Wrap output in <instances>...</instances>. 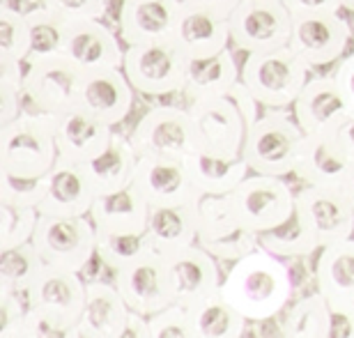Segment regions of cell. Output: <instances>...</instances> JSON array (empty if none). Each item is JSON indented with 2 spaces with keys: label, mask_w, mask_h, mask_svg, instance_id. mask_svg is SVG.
<instances>
[{
  "label": "cell",
  "mask_w": 354,
  "mask_h": 338,
  "mask_svg": "<svg viewBox=\"0 0 354 338\" xmlns=\"http://www.w3.org/2000/svg\"><path fill=\"white\" fill-rule=\"evenodd\" d=\"M184 0H124L120 7V37L127 46L171 39Z\"/></svg>",
  "instance_id": "21"
},
{
  "label": "cell",
  "mask_w": 354,
  "mask_h": 338,
  "mask_svg": "<svg viewBox=\"0 0 354 338\" xmlns=\"http://www.w3.org/2000/svg\"><path fill=\"white\" fill-rule=\"evenodd\" d=\"M0 338H26L21 329H10V332H0Z\"/></svg>",
  "instance_id": "54"
},
{
  "label": "cell",
  "mask_w": 354,
  "mask_h": 338,
  "mask_svg": "<svg viewBox=\"0 0 354 338\" xmlns=\"http://www.w3.org/2000/svg\"><path fill=\"white\" fill-rule=\"evenodd\" d=\"M133 95L136 90L122 69L86 72L81 81L79 106L104 120L106 124L118 126L129 118L133 109Z\"/></svg>",
  "instance_id": "22"
},
{
  "label": "cell",
  "mask_w": 354,
  "mask_h": 338,
  "mask_svg": "<svg viewBox=\"0 0 354 338\" xmlns=\"http://www.w3.org/2000/svg\"><path fill=\"white\" fill-rule=\"evenodd\" d=\"M292 14H313V12H341V0H283Z\"/></svg>",
  "instance_id": "50"
},
{
  "label": "cell",
  "mask_w": 354,
  "mask_h": 338,
  "mask_svg": "<svg viewBox=\"0 0 354 338\" xmlns=\"http://www.w3.org/2000/svg\"><path fill=\"white\" fill-rule=\"evenodd\" d=\"M97 191L83 164L58 159L46 175V189L37 212L48 216H88Z\"/></svg>",
  "instance_id": "20"
},
{
  "label": "cell",
  "mask_w": 354,
  "mask_h": 338,
  "mask_svg": "<svg viewBox=\"0 0 354 338\" xmlns=\"http://www.w3.org/2000/svg\"><path fill=\"white\" fill-rule=\"evenodd\" d=\"M348 113L334 74L310 76L292 104V115L306 136L331 131Z\"/></svg>",
  "instance_id": "24"
},
{
  "label": "cell",
  "mask_w": 354,
  "mask_h": 338,
  "mask_svg": "<svg viewBox=\"0 0 354 338\" xmlns=\"http://www.w3.org/2000/svg\"><path fill=\"white\" fill-rule=\"evenodd\" d=\"M196 225L198 244L216 260L237 263L260 246L258 232L237 221L228 196H201L196 200Z\"/></svg>",
  "instance_id": "10"
},
{
  "label": "cell",
  "mask_w": 354,
  "mask_h": 338,
  "mask_svg": "<svg viewBox=\"0 0 354 338\" xmlns=\"http://www.w3.org/2000/svg\"><path fill=\"white\" fill-rule=\"evenodd\" d=\"M154 251L150 237L145 232H97V258L118 272L133 260L143 258L145 253Z\"/></svg>",
  "instance_id": "39"
},
{
  "label": "cell",
  "mask_w": 354,
  "mask_h": 338,
  "mask_svg": "<svg viewBox=\"0 0 354 338\" xmlns=\"http://www.w3.org/2000/svg\"><path fill=\"white\" fill-rule=\"evenodd\" d=\"M39 212L35 207H17L0 203V249L32 242Z\"/></svg>",
  "instance_id": "41"
},
{
  "label": "cell",
  "mask_w": 354,
  "mask_h": 338,
  "mask_svg": "<svg viewBox=\"0 0 354 338\" xmlns=\"http://www.w3.org/2000/svg\"><path fill=\"white\" fill-rule=\"evenodd\" d=\"M315 288L327 299L354 301V237L331 242L317 251Z\"/></svg>",
  "instance_id": "33"
},
{
  "label": "cell",
  "mask_w": 354,
  "mask_h": 338,
  "mask_svg": "<svg viewBox=\"0 0 354 338\" xmlns=\"http://www.w3.org/2000/svg\"><path fill=\"white\" fill-rule=\"evenodd\" d=\"M21 332L26 338H81L79 322H69L58 318L53 313L32 308L26 313V320L21 325Z\"/></svg>",
  "instance_id": "43"
},
{
  "label": "cell",
  "mask_w": 354,
  "mask_h": 338,
  "mask_svg": "<svg viewBox=\"0 0 354 338\" xmlns=\"http://www.w3.org/2000/svg\"><path fill=\"white\" fill-rule=\"evenodd\" d=\"M306 133L297 124L292 111L267 109L249 126L244 143V159L251 173L288 178L295 175L297 157Z\"/></svg>",
  "instance_id": "3"
},
{
  "label": "cell",
  "mask_w": 354,
  "mask_h": 338,
  "mask_svg": "<svg viewBox=\"0 0 354 338\" xmlns=\"http://www.w3.org/2000/svg\"><path fill=\"white\" fill-rule=\"evenodd\" d=\"M230 41L242 53L276 51L290 44L292 12L283 0H242L228 17Z\"/></svg>",
  "instance_id": "8"
},
{
  "label": "cell",
  "mask_w": 354,
  "mask_h": 338,
  "mask_svg": "<svg viewBox=\"0 0 354 338\" xmlns=\"http://www.w3.org/2000/svg\"><path fill=\"white\" fill-rule=\"evenodd\" d=\"M310 67L290 46L263 53H244L239 81L249 88L263 109H292Z\"/></svg>",
  "instance_id": "4"
},
{
  "label": "cell",
  "mask_w": 354,
  "mask_h": 338,
  "mask_svg": "<svg viewBox=\"0 0 354 338\" xmlns=\"http://www.w3.org/2000/svg\"><path fill=\"white\" fill-rule=\"evenodd\" d=\"M184 161H187L189 175L201 196H228L251 173L244 157L228 159L205 150H196Z\"/></svg>",
  "instance_id": "31"
},
{
  "label": "cell",
  "mask_w": 354,
  "mask_h": 338,
  "mask_svg": "<svg viewBox=\"0 0 354 338\" xmlns=\"http://www.w3.org/2000/svg\"><path fill=\"white\" fill-rule=\"evenodd\" d=\"M44 267V258L32 242L0 249V288L26 292Z\"/></svg>",
  "instance_id": "38"
},
{
  "label": "cell",
  "mask_w": 354,
  "mask_h": 338,
  "mask_svg": "<svg viewBox=\"0 0 354 338\" xmlns=\"http://www.w3.org/2000/svg\"><path fill=\"white\" fill-rule=\"evenodd\" d=\"M86 294L88 283H83L79 274L51 265H46L26 290V297L32 308L53 313L69 322L81 320Z\"/></svg>",
  "instance_id": "23"
},
{
  "label": "cell",
  "mask_w": 354,
  "mask_h": 338,
  "mask_svg": "<svg viewBox=\"0 0 354 338\" xmlns=\"http://www.w3.org/2000/svg\"><path fill=\"white\" fill-rule=\"evenodd\" d=\"M187 62L189 55L171 37L127 46L122 72L138 95L166 97L184 93Z\"/></svg>",
  "instance_id": "5"
},
{
  "label": "cell",
  "mask_w": 354,
  "mask_h": 338,
  "mask_svg": "<svg viewBox=\"0 0 354 338\" xmlns=\"http://www.w3.org/2000/svg\"><path fill=\"white\" fill-rule=\"evenodd\" d=\"M28 53H30V39H28L26 12L3 3L0 7V58L26 62Z\"/></svg>",
  "instance_id": "40"
},
{
  "label": "cell",
  "mask_w": 354,
  "mask_h": 338,
  "mask_svg": "<svg viewBox=\"0 0 354 338\" xmlns=\"http://www.w3.org/2000/svg\"><path fill=\"white\" fill-rule=\"evenodd\" d=\"M28 21V39H30V53H28L26 62L55 58V55H65V39H67V24L48 10L46 5H37L26 12Z\"/></svg>",
  "instance_id": "35"
},
{
  "label": "cell",
  "mask_w": 354,
  "mask_h": 338,
  "mask_svg": "<svg viewBox=\"0 0 354 338\" xmlns=\"http://www.w3.org/2000/svg\"><path fill=\"white\" fill-rule=\"evenodd\" d=\"M187 313L194 338H242L249 322L223 297L221 290L196 301L187 308Z\"/></svg>",
  "instance_id": "34"
},
{
  "label": "cell",
  "mask_w": 354,
  "mask_h": 338,
  "mask_svg": "<svg viewBox=\"0 0 354 338\" xmlns=\"http://www.w3.org/2000/svg\"><path fill=\"white\" fill-rule=\"evenodd\" d=\"M168 274H171V290L173 304L177 306H194L209 294L221 290V272H218L216 258L205 251L201 244L184 246L180 251L166 253Z\"/></svg>",
  "instance_id": "16"
},
{
  "label": "cell",
  "mask_w": 354,
  "mask_h": 338,
  "mask_svg": "<svg viewBox=\"0 0 354 338\" xmlns=\"http://www.w3.org/2000/svg\"><path fill=\"white\" fill-rule=\"evenodd\" d=\"M32 244L46 265L79 274L97 258V228L90 216L39 214Z\"/></svg>",
  "instance_id": "6"
},
{
  "label": "cell",
  "mask_w": 354,
  "mask_h": 338,
  "mask_svg": "<svg viewBox=\"0 0 354 338\" xmlns=\"http://www.w3.org/2000/svg\"><path fill=\"white\" fill-rule=\"evenodd\" d=\"M129 306L118 292L115 283L92 281L88 283L86 306H83L79 329L81 338H113L129 320Z\"/></svg>",
  "instance_id": "28"
},
{
  "label": "cell",
  "mask_w": 354,
  "mask_h": 338,
  "mask_svg": "<svg viewBox=\"0 0 354 338\" xmlns=\"http://www.w3.org/2000/svg\"><path fill=\"white\" fill-rule=\"evenodd\" d=\"M28 311H30V301H28L26 292L3 290L0 288V313H3V327H0V332L21 329Z\"/></svg>",
  "instance_id": "46"
},
{
  "label": "cell",
  "mask_w": 354,
  "mask_h": 338,
  "mask_svg": "<svg viewBox=\"0 0 354 338\" xmlns=\"http://www.w3.org/2000/svg\"><path fill=\"white\" fill-rule=\"evenodd\" d=\"M51 118L60 159L72 164H88L111 143L115 133L111 124H106L83 106H74Z\"/></svg>",
  "instance_id": "19"
},
{
  "label": "cell",
  "mask_w": 354,
  "mask_h": 338,
  "mask_svg": "<svg viewBox=\"0 0 354 338\" xmlns=\"http://www.w3.org/2000/svg\"><path fill=\"white\" fill-rule=\"evenodd\" d=\"M341 189H343V194L348 196V200L352 203V207H354V161L350 164V171H348V175H345Z\"/></svg>",
  "instance_id": "53"
},
{
  "label": "cell",
  "mask_w": 354,
  "mask_h": 338,
  "mask_svg": "<svg viewBox=\"0 0 354 338\" xmlns=\"http://www.w3.org/2000/svg\"><path fill=\"white\" fill-rule=\"evenodd\" d=\"M331 74H334L338 88H341V95L345 104H348V111L354 113V51L345 53L343 58L336 62V69Z\"/></svg>",
  "instance_id": "48"
},
{
  "label": "cell",
  "mask_w": 354,
  "mask_h": 338,
  "mask_svg": "<svg viewBox=\"0 0 354 338\" xmlns=\"http://www.w3.org/2000/svg\"><path fill=\"white\" fill-rule=\"evenodd\" d=\"M329 133L334 136L338 147L345 152V157L354 161V113H348V115H345Z\"/></svg>",
  "instance_id": "49"
},
{
  "label": "cell",
  "mask_w": 354,
  "mask_h": 338,
  "mask_svg": "<svg viewBox=\"0 0 354 338\" xmlns=\"http://www.w3.org/2000/svg\"><path fill=\"white\" fill-rule=\"evenodd\" d=\"M138 157L187 159L198 150V133L189 109L157 106L138 120L129 133Z\"/></svg>",
  "instance_id": "11"
},
{
  "label": "cell",
  "mask_w": 354,
  "mask_h": 338,
  "mask_svg": "<svg viewBox=\"0 0 354 338\" xmlns=\"http://www.w3.org/2000/svg\"><path fill=\"white\" fill-rule=\"evenodd\" d=\"M281 338H329V304L322 292H310L290 308Z\"/></svg>",
  "instance_id": "37"
},
{
  "label": "cell",
  "mask_w": 354,
  "mask_h": 338,
  "mask_svg": "<svg viewBox=\"0 0 354 338\" xmlns=\"http://www.w3.org/2000/svg\"><path fill=\"white\" fill-rule=\"evenodd\" d=\"M350 39L352 26L341 12L292 14V35L288 46L310 69L336 65L348 53Z\"/></svg>",
  "instance_id": "12"
},
{
  "label": "cell",
  "mask_w": 354,
  "mask_h": 338,
  "mask_svg": "<svg viewBox=\"0 0 354 338\" xmlns=\"http://www.w3.org/2000/svg\"><path fill=\"white\" fill-rule=\"evenodd\" d=\"M189 113L194 118L198 133V150L237 159L244 157V143L249 133V122L228 95L205 97L189 102Z\"/></svg>",
  "instance_id": "13"
},
{
  "label": "cell",
  "mask_w": 354,
  "mask_h": 338,
  "mask_svg": "<svg viewBox=\"0 0 354 338\" xmlns=\"http://www.w3.org/2000/svg\"><path fill=\"white\" fill-rule=\"evenodd\" d=\"M147 322H150L152 338H194V334H191L189 313L184 306L171 304L168 308H164V311L150 315Z\"/></svg>",
  "instance_id": "44"
},
{
  "label": "cell",
  "mask_w": 354,
  "mask_h": 338,
  "mask_svg": "<svg viewBox=\"0 0 354 338\" xmlns=\"http://www.w3.org/2000/svg\"><path fill=\"white\" fill-rule=\"evenodd\" d=\"M187 5H194V7H203V10H212V12H218V14H225L230 17V12L242 3V0H184Z\"/></svg>",
  "instance_id": "52"
},
{
  "label": "cell",
  "mask_w": 354,
  "mask_h": 338,
  "mask_svg": "<svg viewBox=\"0 0 354 338\" xmlns=\"http://www.w3.org/2000/svg\"><path fill=\"white\" fill-rule=\"evenodd\" d=\"M258 242L265 251L274 253L279 258H306L322 249L315 232L304 221V216L297 212V207L295 214L286 223L276 225V228L267 232H260Z\"/></svg>",
  "instance_id": "36"
},
{
  "label": "cell",
  "mask_w": 354,
  "mask_h": 338,
  "mask_svg": "<svg viewBox=\"0 0 354 338\" xmlns=\"http://www.w3.org/2000/svg\"><path fill=\"white\" fill-rule=\"evenodd\" d=\"M221 294L251 322L274 318L292 297V276L279 256L258 246L232 263L223 276Z\"/></svg>",
  "instance_id": "1"
},
{
  "label": "cell",
  "mask_w": 354,
  "mask_h": 338,
  "mask_svg": "<svg viewBox=\"0 0 354 338\" xmlns=\"http://www.w3.org/2000/svg\"><path fill=\"white\" fill-rule=\"evenodd\" d=\"M122 3H124V0H122Z\"/></svg>",
  "instance_id": "56"
},
{
  "label": "cell",
  "mask_w": 354,
  "mask_h": 338,
  "mask_svg": "<svg viewBox=\"0 0 354 338\" xmlns=\"http://www.w3.org/2000/svg\"><path fill=\"white\" fill-rule=\"evenodd\" d=\"M341 7H343L345 12L354 14V0H341Z\"/></svg>",
  "instance_id": "55"
},
{
  "label": "cell",
  "mask_w": 354,
  "mask_h": 338,
  "mask_svg": "<svg viewBox=\"0 0 354 338\" xmlns=\"http://www.w3.org/2000/svg\"><path fill=\"white\" fill-rule=\"evenodd\" d=\"M120 39L102 19L69 21L65 55L76 67L86 72L99 69H122L124 48Z\"/></svg>",
  "instance_id": "18"
},
{
  "label": "cell",
  "mask_w": 354,
  "mask_h": 338,
  "mask_svg": "<svg viewBox=\"0 0 354 338\" xmlns=\"http://www.w3.org/2000/svg\"><path fill=\"white\" fill-rule=\"evenodd\" d=\"M173 39L189 58L221 53L228 48V44H232L228 17L184 3Z\"/></svg>",
  "instance_id": "25"
},
{
  "label": "cell",
  "mask_w": 354,
  "mask_h": 338,
  "mask_svg": "<svg viewBox=\"0 0 354 338\" xmlns=\"http://www.w3.org/2000/svg\"><path fill=\"white\" fill-rule=\"evenodd\" d=\"M46 178H17L0 171V203L17 207H39L44 198Z\"/></svg>",
  "instance_id": "42"
},
{
  "label": "cell",
  "mask_w": 354,
  "mask_h": 338,
  "mask_svg": "<svg viewBox=\"0 0 354 338\" xmlns=\"http://www.w3.org/2000/svg\"><path fill=\"white\" fill-rule=\"evenodd\" d=\"M329 338H354V301L327 299Z\"/></svg>",
  "instance_id": "47"
},
{
  "label": "cell",
  "mask_w": 354,
  "mask_h": 338,
  "mask_svg": "<svg viewBox=\"0 0 354 338\" xmlns=\"http://www.w3.org/2000/svg\"><path fill=\"white\" fill-rule=\"evenodd\" d=\"M48 10L60 14L65 21H86L102 19L109 12V0H41Z\"/></svg>",
  "instance_id": "45"
},
{
  "label": "cell",
  "mask_w": 354,
  "mask_h": 338,
  "mask_svg": "<svg viewBox=\"0 0 354 338\" xmlns=\"http://www.w3.org/2000/svg\"><path fill=\"white\" fill-rule=\"evenodd\" d=\"M297 212L315 232L320 246L354 235V207L341 187H310L297 191Z\"/></svg>",
  "instance_id": "15"
},
{
  "label": "cell",
  "mask_w": 354,
  "mask_h": 338,
  "mask_svg": "<svg viewBox=\"0 0 354 338\" xmlns=\"http://www.w3.org/2000/svg\"><path fill=\"white\" fill-rule=\"evenodd\" d=\"M352 161L338 147L334 136L327 133H310L304 136L299 157H297L295 178L310 187H341Z\"/></svg>",
  "instance_id": "26"
},
{
  "label": "cell",
  "mask_w": 354,
  "mask_h": 338,
  "mask_svg": "<svg viewBox=\"0 0 354 338\" xmlns=\"http://www.w3.org/2000/svg\"><path fill=\"white\" fill-rule=\"evenodd\" d=\"M113 283L122 294L129 311L143 318H150L173 304L171 274H168L166 258L157 251L145 253L143 258L113 272Z\"/></svg>",
  "instance_id": "14"
},
{
  "label": "cell",
  "mask_w": 354,
  "mask_h": 338,
  "mask_svg": "<svg viewBox=\"0 0 354 338\" xmlns=\"http://www.w3.org/2000/svg\"><path fill=\"white\" fill-rule=\"evenodd\" d=\"M228 198L237 221L258 235L286 223L297 207V194L286 180L258 173L249 175Z\"/></svg>",
  "instance_id": "7"
},
{
  "label": "cell",
  "mask_w": 354,
  "mask_h": 338,
  "mask_svg": "<svg viewBox=\"0 0 354 338\" xmlns=\"http://www.w3.org/2000/svg\"><path fill=\"white\" fill-rule=\"evenodd\" d=\"M53 118L39 111H24L0 126V171L17 178H46L58 164Z\"/></svg>",
  "instance_id": "2"
},
{
  "label": "cell",
  "mask_w": 354,
  "mask_h": 338,
  "mask_svg": "<svg viewBox=\"0 0 354 338\" xmlns=\"http://www.w3.org/2000/svg\"><path fill=\"white\" fill-rule=\"evenodd\" d=\"M81 81L83 72L67 55L26 62V111L60 115V113L79 106Z\"/></svg>",
  "instance_id": "9"
},
{
  "label": "cell",
  "mask_w": 354,
  "mask_h": 338,
  "mask_svg": "<svg viewBox=\"0 0 354 338\" xmlns=\"http://www.w3.org/2000/svg\"><path fill=\"white\" fill-rule=\"evenodd\" d=\"M88 216L97 232H145L150 203L131 182L129 187L118 191L97 194Z\"/></svg>",
  "instance_id": "27"
},
{
  "label": "cell",
  "mask_w": 354,
  "mask_h": 338,
  "mask_svg": "<svg viewBox=\"0 0 354 338\" xmlns=\"http://www.w3.org/2000/svg\"><path fill=\"white\" fill-rule=\"evenodd\" d=\"M147 237H150L152 249L161 253V256L196 244L198 242L196 203L150 207V216H147Z\"/></svg>",
  "instance_id": "32"
},
{
  "label": "cell",
  "mask_w": 354,
  "mask_h": 338,
  "mask_svg": "<svg viewBox=\"0 0 354 338\" xmlns=\"http://www.w3.org/2000/svg\"><path fill=\"white\" fill-rule=\"evenodd\" d=\"M133 185L154 205H187L201 198L187 161L175 157H138Z\"/></svg>",
  "instance_id": "17"
},
{
  "label": "cell",
  "mask_w": 354,
  "mask_h": 338,
  "mask_svg": "<svg viewBox=\"0 0 354 338\" xmlns=\"http://www.w3.org/2000/svg\"><path fill=\"white\" fill-rule=\"evenodd\" d=\"M136 166H138L136 147H133L129 136H124L120 131L113 133L111 143L95 159L83 164L97 194H109L129 187L133 182Z\"/></svg>",
  "instance_id": "30"
},
{
  "label": "cell",
  "mask_w": 354,
  "mask_h": 338,
  "mask_svg": "<svg viewBox=\"0 0 354 338\" xmlns=\"http://www.w3.org/2000/svg\"><path fill=\"white\" fill-rule=\"evenodd\" d=\"M113 338H152L150 322H147V318H143V315L131 313L129 320H127V325L120 329L118 336H113Z\"/></svg>",
  "instance_id": "51"
},
{
  "label": "cell",
  "mask_w": 354,
  "mask_h": 338,
  "mask_svg": "<svg viewBox=\"0 0 354 338\" xmlns=\"http://www.w3.org/2000/svg\"><path fill=\"white\" fill-rule=\"evenodd\" d=\"M239 74H242V65L228 48L214 55L189 58L184 95L189 97V102L205 100V97H223L239 83Z\"/></svg>",
  "instance_id": "29"
}]
</instances>
